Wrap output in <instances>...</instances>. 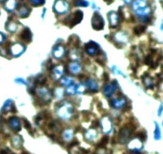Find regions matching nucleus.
I'll return each instance as SVG.
<instances>
[{"mask_svg": "<svg viewBox=\"0 0 163 154\" xmlns=\"http://www.w3.org/2000/svg\"><path fill=\"white\" fill-rule=\"evenodd\" d=\"M137 14L140 15V16L142 17H146L148 15H150V8L149 7H143V8H141V9H138V10H136Z\"/></svg>", "mask_w": 163, "mask_h": 154, "instance_id": "a878e982", "label": "nucleus"}, {"mask_svg": "<svg viewBox=\"0 0 163 154\" xmlns=\"http://www.w3.org/2000/svg\"><path fill=\"white\" fill-rule=\"evenodd\" d=\"M127 104V100L123 97L114 99L111 101V105L114 108H122Z\"/></svg>", "mask_w": 163, "mask_h": 154, "instance_id": "2eb2a0df", "label": "nucleus"}, {"mask_svg": "<svg viewBox=\"0 0 163 154\" xmlns=\"http://www.w3.org/2000/svg\"><path fill=\"white\" fill-rule=\"evenodd\" d=\"M46 80H47V78L44 76L43 75H39L36 78V83L39 84H44Z\"/></svg>", "mask_w": 163, "mask_h": 154, "instance_id": "c9c22d12", "label": "nucleus"}, {"mask_svg": "<svg viewBox=\"0 0 163 154\" xmlns=\"http://www.w3.org/2000/svg\"><path fill=\"white\" fill-rule=\"evenodd\" d=\"M36 92L39 95L40 98L43 99V101L45 102H48L50 101L51 99V94L47 89V87H39L36 89Z\"/></svg>", "mask_w": 163, "mask_h": 154, "instance_id": "0eeeda50", "label": "nucleus"}, {"mask_svg": "<svg viewBox=\"0 0 163 154\" xmlns=\"http://www.w3.org/2000/svg\"><path fill=\"white\" fill-rule=\"evenodd\" d=\"M83 14L82 11H80V10H78L76 12H74V14H72L71 15L67 18L66 19L68 21V23L67 24H70L71 27H73L74 25H76V24H79L80 22L82 21L83 19Z\"/></svg>", "mask_w": 163, "mask_h": 154, "instance_id": "7ed1b4c3", "label": "nucleus"}, {"mask_svg": "<svg viewBox=\"0 0 163 154\" xmlns=\"http://www.w3.org/2000/svg\"><path fill=\"white\" fill-rule=\"evenodd\" d=\"M161 30L163 31V22L162 24V25H161Z\"/></svg>", "mask_w": 163, "mask_h": 154, "instance_id": "09e8293b", "label": "nucleus"}, {"mask_svg": "<svg viewBox=\"0 0 163 154\" xmlns=\"http://www.w3.org/2000/svg\"><path fill=\"white\" fill-rule=\"evenodd\" d=\"M162 125H163V123H162Z\"/></svg>", "mask_w": 163, "mask_h": 154, "instance_id": "3c124183", "label": "nucleus"}, {"mask_svg": "<svg viewBox=\"0 0 163 154\" xmlns=\"http://www.w3.org/2000/svg\"><path fill=\"white\" fill-rule=\"evenodd\" d=\"M70 58L73 60H78L80 59V53L78 51L74 49L70 51Z\"/></svg>", "mask_w": 163, "mask_h": 154, "instance_id": "c85d7f7f", "label": "nucleus"}, {"mask_svg": "<svg viewBox=\"0 0 163 154\" xmlns=\"http://www.w3.org/2000/svg\"><path fill=\"white\" fill-rule=\"evenodd\" d=\"M24 126H25V128H27V129H30V128H31V125H30V123H29L27 120H24Z\"/></svg>", "mask_w": 163, "mask_h": 154, "instance_id": "37998d69", "label": "nucleus"}, {"mask_svg": "<svg viewBox=\"0 0 163 154\" xmlns=\"http://www.w3.org/2000/svg\"><path fill=\"white\" fill-rule=\"evenodd\" d=\"M24 47L21 44H14L12 47V53L14 55H19L20 54L23 52Z\"/></svg>", "mask_w": 163, "mask_h": 154, "instance_id": "4be33fe9", "label": "nucleus"}, {"mask_svg": "<svg viewBox=\"0 0 163 154\" xmlns=\"http://www.w3.org/2000/svg\"><path fill=\"white\" fill-rule=\"evenodd\" d=\"M85 49H86V51L87 52V54H89L90 55H95L98 53L99 46L96 43L90 41L89 44H86Z\"/></svg>", "mask_w": 163, "mask_h": 154, "instance_id": "1a4fd4ad", "label": "nucleus"}, {"mask_svg": "<svg viewBox=\"0 0 163 154\" xmlns=\"http://www.w3.org/2000/svg\"><path fill=\"white\" fill-rule=\"evenodd\" d=\"M84 90H85V88H84L83 86H82V85H79L78 87H77V92L78 93H82V92H83Z\"/></svg>", "mask_w": 163, "mask_h": 154, "instance_id": "79ce46f5", "label": "nucleus"}, {"mask_svg": "<svg viewBox=\"0 0 163 154\" xmlns=\"http://www.w3.org/2000/svg\"><path fill=\"white\" fill-rule=\"evenodd\" d=\"M113 68L115 69V66H113V67H112V69H113ZM117 71H118V70H117ZM114 72H115V73H118V74H121L122 76H124L123 73H122L121 71H114Z\"/></svg>", "mask_w": 163, "mask_h": 154, "instance_id": "49530a36", "label": "nucleus"}, {"mask_svg": "<svg viewBox=\"0 0 163 154\" xmlns=\"http://www.w3.org/2000/svg\"><path fill=\"white\" fill-rule=\"evenodd\" d=\"M63 71L64 67L63 65H58L56 67H54L53 68V70H52V74H51L52 78L55 80H59L61 76H62V75L63 74Z\"/></svg>", "mask_w": 163, "mask_h": 154, "instance_id": "9b49d317", "label": "nucleus"}, {"mask_svg": "<svg viewBox=\"0 0 163 154\" xmlns=\"http://www.w3.org/2000/svg\"><path fill=\"white\" fill-rule=\"evenodd\" d=\"M74 129L72 128H67L62 133V137L64 141L67 142H71L72 139L74 138Z\"/></svg>", "mask_w": 163, "mask_h": 154, "instance_id": "4468645a", "label": "nucleus"}, {"mask_svg": "<svg viewBox=\"0 0 163 154\" xmlns=\"http://www.w3.org/2000/svg\"><path fill=\"white\" fill-rule=\"evenodd\" d=\"M114 40L120 44H123V43H127L128 41V37L125 33L119 31L114 35Z\"/></svg>", "mask_w": 163, "mask_h": 154, "instance_id": "a211bd4d", "label": "nucleus"}, {"mask_svg": "<svg viewBox=\"0 0 163 154\" xmlns=\"http://www.w3.org/2000/svg\"><path fill=\"white\" fill-rule=\"evenodd\" d=\"M87 86L91 91H97L98 88V85L97 82L93 79H88L87 81Z\"/></svg>", "mask_w": 163, "mask_h": 154, "instance_id": "b1692460", "label": "nucleus"}, {"mask_svg": "<svg viewBox=\"0 0 163 154\" xmlns=\"http://www.w3.org/2000/svg\"><path fill=\"white\" fill-rule=\"evenodd\" d=\"M30 2L34 6H40L45 3V0H30Z\"/></svg>", "mask_w": 163, "mask_h": 154, "instance_id": "58836bf2", "label": "nucleus"}, {"mask_svg": "<svg viewBox=\"0 0 163 154\" xmlns=\"http://www.w3.org/2000/svg\"><path fill=\"white\" fill-rule=\"evenodd\" d=\"M98 136V132H97V130L95 128H90L89 130H87L85 134H84V137L87 141H94L95 140V138L97 137Z\"/></svg>", "mask_w": 163, "mask_h": 154, "instance_id": "f8f14e48", "label": "nucleus"}, {"mask_svg": "<svg viewBox=\"0 0 163 154\" xmlns=\"http://www.w3.org/2000/svg\"><path fill=\"white\" fill-rule=\"evenodd\" d=\"M117 88V84L114 82V83H111V84H107L105 87H103V93L105 95V96L107 97H110L111 96L113 93L115 92Z\"/></svg>", "mask_w": 163, "mask_h": 154, "instance_id": "9d476101", "label": "nucleus"}, {"mask_svg": "<svg viewBox=\"0 0 163 154\" xmlns=\"http://www.w3.org/2000/svg\"><path fill=\"white\" fill-rule=\"evenodd\" d=\"M124 1H125V2H126L127 3H130L131 2V1H132V0H124Z\"/></svg>", "mask_w": 163, "mask_h": 154, "instance_id": "de8ad7c7", "label": "nucleus"}, {"mask_svg": "<svg viewBox=\"0 0 163 154\" xmlns=\"http://www.w3.org/2000/svg\"><path fill=\"white\" fill-rule=\"evenodd\" d=\"M15 81L18 82V83H20V84H27L26 81L24 80L23 79H22V78H19V79L15 80Z\"/></svg>", "mask_w": 163, "mask_h": 154, "instance_id": "c03bdc74", "label": "nucleus"}, {"mask_svg": "<svg viewBox=\"0 0 163 154\" xmlns=\"http://www.w3.org/2000/svg\"><path fill=\"white\" fill-rule=\"evenodd\" d=\"M54 96L57 99H62L64 96V90L63 87H58L54 89Z\"/></svg>", "mask_w": 163, "mask_h": 154, "instance_id": "bb28decb", "label": "nucleus"}, {"mask_svg": "<svg viewBox=\"0 0 163 154\" xmlns=\"http://www.w3.org/2000/svg\"><path fill=\"white\" fill-rule=\"evenodd\" d=\"M146 30V27L145 26H137L133 28V32L135 35H139L142 33H143L144 31Z\"/></svg>", "mask_w": 163, "mask_h": 154, "instance_id": "72a5a7b5", "label": "nucleus"}, {"mask_svg": "<svg viewBox=\"0 0 163 154\" xmlns=\"http://www.w3.org/2000/svg\"><path fill=\"white\" fill-rule=\"evenodd\" d=\"M146 7V0H137L133 3V9L134 10H137Z\"/></svg>", "mask_w": 163, "mask_h": 154, "instance_id": "5701e85b", "label": "nucleus"}, {"mask_svg": "<svg viewBox=\"0 0 163 154\" xmlns=\"http://www.w3.org/2000/svg\"><path fill=\"white\" fill-rule=\"evenodd\" d=\"M29 13H30V9H28L27 7H22V8L20 9L19 12L20 16L23 17V18L28 16V15H29Z\"/></svg>", "mask_w": 163, "mask_h": 154, "instance_id": "473e14b6", "label": "nucleus"}, {"mask_svg": "<svg viewBox=\"0 0 163 154\" xmlns=\"http://www.w3.org/2000/svg\"><path fill=\"white\" fill-rule=\"evenodd\" d=\"M53 55L57 59H61L62 57H63L65 54V48L61 45H58L54 47L53 49Z\"/></svg>", "mask_w": 163, "mask_h": 154, "instance_id": "dca6fc26", "label": "nucleus"}, {"mask_svg": "<svg viewBox=\"0 0 163 154\" xmlns=\"http://www.w3.org/2000/svg\"><path fill=\"white\" fill-rule=\"evenodd\" d=\"M76 92H77V87L75 85H74V84L69 86L68 89L67 90V92L68 95H74V94H75Z\"/></svg>", "mask_w": 163, "mask_h": 154, "instance_id": "f704fd0d", "label": "nucleus"}, {"mask_svg": "<svg viewBox=\"0 0 163 154\" xmlns=\"http://www.w3.org/2000/svg\"><path fill=\"white\" fill-rule=\"evenodd\" d=\"M48 128L51 131H58L59 129V124L57 121H52L48 124Z\"/></svg>", "mask_w": 163, "mask_h": 154, "instance_id": "7c9ffc66", "label": "nucleus"}, {"mask_svg": "<svg viewBox=\"0 0 163 154\" xmlns=\"http://www.w3.org/2000/svg\"><path fill=\"white\" fill-rule=\"evenodd\" d=\"M69 70L71 73L78 74L81 71V66L78 63H71L69 65Z\"/></svg>", "mask_w": 163, "mask_h": 154, "instance_id": "412c9836", "label": "nucleus"}, {"mask_svg": "<svg viewBox=\"0 0 163 154\" xmlns=\"http://www.w3.org/2000/svg\"><path fill=\"white\" fill-rule=\"evenodd\" d=\"M15 1L14 0H8L7 3V8L8 9V10H13L14 8V7H15Z\"/></svg>", "mask_w": 163, "mask_h": 154, "instance_id": "e433bc0d", "label": "nucleus"}, {"mask_svg": "<svg viewBox=\"0 0 163 154\" xmlns=\"http://www.w3.org/2000/svg\"><path fill=\"white\" fill-rule=\"evenodd\" d=\"M153 134H154V139L156 141H159L162 138V132H161V129H160L159 125L157 124V123H155V129H154Z\"/></svg>", "mask_w": 163, "mask_h": 154, "instance_id": "cd10ccee", "label": "nucleus"}, {"mask_svg": "<svg viewBox=\"0 0 163 154\" xmlns=\"http://www.w3.org/2000/svg\"><path fill=\"white\" fill-rule=\"evenodd\" d=\"M108 19L110 21V27H117V25L119 23L118 15L115 12H110L108 14Z\"/></svg>", "mask_w": 163, "mask_h": 154, "instance_id": "f3484780", "label": "nucleus"}, {"mask_svg": "<svg viewBox=\"0 0 163 154\" xmlns=\"http://www.w3.org/2000/svg\"><path fill=\"white\" fill-rule=\"evenodd\" d=\"M92 26L94 29L97 31H100L103 29L104 20L102 17L100 15L98 12H95L92 19Z\"/></svg>", "mask_w": 163, "mask_h": 154, "instance_id": "20e7f679", "label": "nucleus"}, {"mask_svg": "<svg viewBox=\"0 0 163 154\" xmlns=\"http://www.w3.org/2000/svg\"><path fill=\"white\" fill-rule=\"evenodd\" d=\"M133 154H138V153H133Z\"/></svg>", "mask_w": 163, "mask_h": 154, "instance_id": "8fccbe9b", "label": "nucleus"}, {"mask_svg": "<svg viewBox=\"0 0 163 154\" xmlns=\"http://www.w3.org/2000/svg\"><path fill=\"white\" fill-rule=\"evenodd\" d=\"M143 83L147 88H153L154 83L153 80L150 76H143Z\"/></svg>", "mask_w": 163, "mask_h": 154, "instance_id": "393cba45", "label": "nucleus"}, {"mask_svg": "<svg viewBox=\"0 0 163 154\" xmlns=\"http://www.w3.org/2000/svg\"><path fill=\"white\" fill-rule=\"evenodd\" d=\"M138 137L139 138L140 140L142 141H143L145 139H146V134L143 133V132H138Z\"/></svg>", "mask_w": 163, "mask_h": 154, "instance_id": "a19ab883", "label": "nucleus"}, {"mask_svg": "<svg viewBox=\"0 0 163 154\" xmlns=\"http://www.w3.org/2000/svg\"><path fill=\"white\" fill-rule=\"evenodd\" d=\"M7 29L10 31H11V32H13V31H14L17 29L16 24H14V23H10L9 25H8V27H7Z\"/></svg>", "mask_w": 163, "mask_h": 154, "instance_id": "ea45409f", "label": "nucleus"}, {"mask_svg": "<svg viewBox=\"0 0 163 154\" xmlns=\"http://www.w3.org/2000/svg\"><path fill=\"white\" fill-rule=\"evenodd\" d=\"M127 148L132 151H139L142 148V141L140 140L138 137L133 138L128 142L127 144Z\"/></svg>", "mask_w": 163, "mask_h": 154, "instance_id": "39448f33", "label": "nucleus"}, {"mask_svg": "<svg viewBox=\"0 0 163 154\" xmlns=\"http://www.w3.org/2000/svg\"><path fill=\"white\" fill-rule=\"evenodd\" d=\"M75 5L78 7H87L89 5V3L84 0H78V2L75 3Z\"/></svg>", "mask_w": 163, "mask_h": 154, "instance_id": "4c0bfd02", "label": "nucleus"}, {"mask_svg": "<svg viewBox=\"0 0 163 154\" xmlns=\"http://www.w3.org/2000/svg\"><path fill=\"white\" fill-rule=\"evenodd\" d=\"M68 9H69L68 4L63 0H58L57 2H55L54 6V10L58 14L66 13Z\"/></svg>", "mask_w": 163, "mask_h": 154, "instance_id": "423d86ee", "label": "nucleus"}, {"mask_svg": "<svg viewBox=\"0 0 163 154\" xmlns=\"http://www.w3.org/2000/svg\"><path fill=\"white\" fill-rule=\"evenodd\" d=\"M108 140H109V138H108L107 136L103 137L102 139L100 141L98 144L97 145V148H104L106 147V145L107 144V143H108Z\"/></svg>", "mask_w": 163, "mask_h": 154, "instance_id": "c756f323", "label": "nucleus"}, {"mask_svg": "<svg viewBox=\"0 0 163 154\" xmlns=\"http://www.w3.org/2000/svg\"><path fill=\"white\" fill-rule=\"evenodd\" d=\"M163 112V104H162L161 105H160L159 108H158V112H157V114H158V116H161L162 115V113Z\"/></svg>", "mask_w": 163, "mask_h": 154, "instance_id": "a18cd8bd", "label": "nucleus"}, {"mask_svg": "<svg viewBox=\"0 0 163 154\" xmlns=\"http://www.w3.org/2000/svg\"><path fill=\"white\" fill-rule=\"evenodd\" d=\"M131 132L132 130L130 129V128L128 127H124L122 128H121V130L119 131L118 133V142L120 144H125L127 143L129 138L131 136Z\"/></svg>", "mask_w": 163, "mask_h": 154, "instance_id": "f03ea898", "label": "nucleus"}, {"mask_svg": "<svg viewBox=\"0 0 163 154\" xmlns=\"http://www.w3.org/2000/svg\"><path fill=\"white\" fill-rule=\"evenodd\" d=\"M73 82L74 80L72 78H70V77H65L61 81L62 84H63L65 86H70V85H72Z\"/></svg>", "mask_w": 163, "mask_h": 154, "instance_id": "2f4dec72", "label": "nucleus"}, {"mask_svg": "<svg viewBox=\"0 0 163 154\" xmlns=\"http://www.w3.org/2000/svg\"><path fill=\"white\" fill-rule=\"evenodd\" d=\"M23 144V139L19 135L14 136L11 139V144L14 148H20Z\"/></svg>", "mask_w": 163, "mask_h": 154, "instance_id": "ddd939ff", "label": "nucleus"}, {"mask_svg": "<svg viewBox=\"0 0 163 154\" xmlns=\"http://www.w3.org/2000/svg\"><path fill=\"white\" fill-rule=\"evenodd\" d=\"M21 37L25 42H27V43L30 42V40H31V31H30V29L25 28L22 35H21Z\"/></svg>", "mask_w": 163, "mask_h": 154, "instance_id": "aec40b11", "label": "nucleus"}, {"mask_svg": "<svg viewBox=\"0 0 163 154\" xmlns=\"http://www.w3.org/2000/svg\"><path fill=\"white\" fill-rule=\"evenodd\" d=\"M57 114L63 120H69L73 115V107L70 104H61L57 108Z\"/></svg>", "mask_w": 163, "mask_h": 154, "instance_id": "f257e3e1", "label": "nucleus"}, {"mask_svg": "<svg viewBox=\"0 0 163 154\" xmlns=\"http://www.w3.org/2000/svg\"><path fill=\"white\" fill-rule=\"evenodd\" d=\"M101 126H102V130L104 133L108 134L110 133L112 130V123L110 118L108 117H104L102 121H101Z\"/></svg>", "mask_w": 163, "mask_h": 154, "instance_id": "6e6552de", "label": "nucleus"}, {"mask_svg": "<svg viewBox=\"0 0 163 154\" xmlns=\"http://www.w3.org/2000/svg\"><path fill=\"white\" fill-rule=\"evenodd\" d=\"M10 125L11 128L14 131H19L21 128V124H20L19 120L16 117L10 118Z\"/></svg>", "mask_w": 163, "mask_h": 154, "instance_id": "6ab92c4d", "label": "nucleus"}]
</instances>
